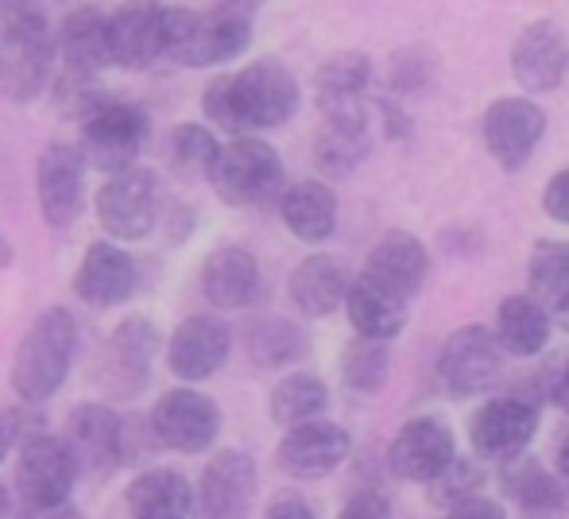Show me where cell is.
Here are the masks:
<instances>
[{"mask_svg":"<svg viewBox=\"0 0 569 519\" xmlns=\"http://www.w3.org/2000/svg\"><path fill=\"white\" fill-rule=\"evenodd\" d=\"M299 78L279 59H256L240 70H221L202 90V113L210 129L232 136H260L283 129L299 113Z\"/></svg>","mask_w":569,"mask_h":519,"instance_id":"1","label":"cell"},{"mask_svg":"<svg viewBox=\"0 0 569 519\" xmlns=\"http://www.w3.org/2000/svg\"><path fill=\"white\" fill-rule=\"evenodd\" d=\"M256 28L252 4L163 8V62L167 67H229L248 51Z\"/></svg>","mask_w":569,"mask_h":519,"instance_id":"2","label":"cell"},{"mask_svg":"<svg viewBox=\"0 0 569 519\" xmlns=\"http://www.w3.org/2000/svg\"><path fill=\"white\" fill-rule=\"evenodd\" d=\"M78 346H82V326L70 307H47L43 315H36V322L23 330L16 346L12 372H8L16 399L28 407L51 403L67 388Z\"/></svg>","mask_w":569,"mask_h":519,"instance_id":"3","label":"cell"},{"mask_svg":"<svg viewBox=\"0 0 569 519\" xmlns=\"http://www.w3.org/2000/svg\"><path fill=\"white\" fill-rule=\"evenodd\" d=\"M54 82V28L36 4L0 8V93L16 106L36 101Z\"/></svg>","mask_w":569,"mask_h":519,"instance_id":"4","label":"cell"},{"mask_svg":"<svg viewBox=\"0 0 569 519\" xmlns=\"http://www.w3.org/2000/svg\"><path fill=\"white\" fill-rule=\"evenodd\" d=\"M151 136V117L143 106L117 93H101L82 117V136L74 148L82 151L86 167L101 174H117L140 163L143 143Z\"/></svg>","mask_w":569,"mask_h":519,"instance_id":"5","label":"cell"},{"mask_svg":"<svg viewBox=\"0 0 569 519\" xmlns=\"http://www.w3.org/2000/svg\"><path fill=\"white\" fill-rule=\"evenodd\" d=\"M163 182L151 167H128V171L106 174L93 194V213L106 233V241L136 244L148 241L159 229V213H163Z\"/></svg>","mask_w":569,"mask_h":519,"instance_id":"6","label":"cell"},{"mask_svg":"<svg viewBox=\"0 0 569 519\" xmlns=\"http://www.w3.org/2000/svg\"><path fill=\"white\" fill-rule=\"evenodd\" d=\"M206 182L232 210L263 206L283 194V159L263 136H232L218 148Z\"/></svg>","mask_w":569,"mask_h":519,"instance_id":"7","label":"cell"},{"mask_svg":"<svg viewBox=\"0 0 569 519\" xmlns=\"http://www.w3.org/2000/svg\"><path fill=\"white\" fill-rule=\"evenodd\" d=\"M78 473L82 469L59 435L31 430L16 446V492L31 512H59L62 505H70Z\"/></svg>","mask_w":569,"mask_h":519,"instance_id":"8","label":"cell"},{"mask_svg":"<svg viewBox=\"0 0 569 519\" xmlns=\"http://www.w3.org/2000/svg\"><path fill=\"white\" fill-rule=\"evenodd\" d=\"M36 202L51 229H70L90 202V167L70 140L43 143L36 159Z\"/></svg>","mask_w":569,"mask_h":519,"instance_id":"9","label":"cell"},{"mask_svg":"<svg viewBox=\"0 0 569 519\" xmlns=\"http://www.w3.org/2000/svg\"><path fill=\"white\" fill-rule=\"evenodd\" d=\"M151 438L171 453H206L221 435V407L198 388H167L151 407Z\"/></svg>","mask_w":569,"mask_h":519,"instance_id":"10","label":"cell"},{"mask_svg":"<svg viewBox=\"0 0 569 519\" xmlns=\"http://www.w3.org/2000/svg\"><path fill=\"white\" fill-rule=\"evenodd\" d=\"M232 330L221 315H187L163 338V365L179 385L198 388L226 369Z\"/></svg>","mask_w":569,"mask_h":519,"instance_id":"11","label":"cell"},{"mask_svg":"<svg viewBox=\"0 0 569 519\" xmlns=\"http://www.w3.org/2000/svg\"><path fill=\"white\" fill-rule=\"evenodd\" d=\"M109 67H113V59H109V12L98 4L70 8L54 31V78L98 82Z\"/></svg>","mask_w":569,"mask_h":519,"instance_id":"12","label":"cell"},{"mask_svg":"<svg viewBox=\"0 0 569 519\" xmlns=\"http://www.w3.org/2000/svg\"><path fill=\"white\" fill-rule=\"evenodd\" d=\"M159 353H163V333H159V326L151 318H120L109 330L106 349H101V380H106V388L113 396H136L148 385Z\"/></svg>","mask_w":569,"mask_h":519,"instance_id":"13","label":"cell"},{"mask_svg":"<svg viewBox=\"0 0 569 519\" xmlns=\"http://www.w3.org/2000/svg\"><path fill=\"white\" fill-rule=\"evenodd\" d=\"M143 283V271L136 252L117 241H90L74 268V295L90 310H117L136 299Z\"/></svg>","mask_w":569,"mask_h":519,"instance_id":"14","label":"cell"},{"mask_svg":"<svg viewBox=\"0 0 569 519\" xmlns=\"http://www.w3.org/2000/svg\"><path fill=\"white\" fill-rule=\"evenodd\" d=\"M260 489L256 461L244 450H221L206 461L194 485V519H252V500Z\"/></svg>","mask_w":569,"mask_h":519,"instance_id":"15","label":"cell"},{"mask_svg":"<svg viewBox=\"0 0 569 519\" xmlns=\"http://www.w3.org/2000/svg\"><path fill=\"white\" fill-rule=\"evenodd\" d=\"M62 442L70 446L78 469L90 473H117L128 458V435H124V415L109 403H78L67 415V435Z\"/></svg>","mask_w":569,"mask_h":519,"instance_id":"16","label":"cell"},{"mask_svg":"<svg viewBox=\"0 0 569 519\" xmlns=\"http://www.w3.org/2000/svg\"><path fill=\"white\" fill-rule=\"evenodd\" d=\"M198 283H202L206 302L213 310H221V315L248 310L263 295V268L256 260V252L244 249V244H218L202 260Z\"/></svg>","mask_w":569,"mask_h":519,"instance_id":"17","label":"cell"},{"mask_svg":"<svg viewBox=\"0 0 569 519\" xmlns=\"http://www.w3.org/2000/svg\"><path fill=\"white\" fill-rule=\"evenodd\" d=\"M547 136V113L527 98H500L485 113V143L503 171H516L531 159Z\"/></svg>","mask_w":569,"mask_h":519,"instance_id":"18","label":"cell"},{"mask_svg":"<svg viewBox=\"0 0 569 519\" xmlns=\"http://www.w3.org/2000/svg\"><path fill=\"white\" fill-rule=\"evenodd\" d=\"M109 59L132 74L163 67V8L120 4L109 12Z\"/></svg>","mask_w":569,"mask_h":519,"instance_id":"19","label":"cell"},{"mask_svg":"<svg viewBox=\"0 0 569 519\" xmlns=\"http://www.w3.org/2000/svg\"><path fill=\"white\" fill-rule=\"evenodd\" d=\"M457 461L453 435L438 419H411L391 438L388 466L403 481H438Z\"/></svg>","mask_w":569,"mask_h":519,"instance_id":"20","label":"cell"},{"mask_svg":"<svg viewBox=\"0 0 569 519\" xmlns=\"http://www.w3.org/2000/svg\"><path fill=\"white\" fill-rule=\"evenodd\" d=\"M569 70V39L555 20H535L511 47V74L523 90L547 93L562 86Z\"/></svg>","mask_w":569,"mask_h":519,"instance_id":"21","label":"cell"},{"mask_svg":"<svg viewBox=\"0 0 569 519\" xmlns=\"http://www.w3.org/2000/svg\"><path fill=\"white\" fill-rule=\"evenodd\" d=\"M349 430L338 427V422H302V427H291L283 435L276 450V461L287 477H299V481H318V477L333 473L345 458H349Z\"/></svg>","mask_w":569,"mask_h":519,"instance_id":"22","label":"cell"},{"mask_svg":"<svg viewBox=\"0 0 569 519\" xmlns=\"http://www.w3.org/2000/svg\"><path fill=\"white\" fill-rule=\"evenodd\" d=\"M503 353L496 346L492 330L485 326H461L450 341H446L442 357H438V372H442V385L453 396H477L500 377Z\"/></svg>","mask_w":569,"mask_h":519,"instance_id":"23","label":"cell"},{"mask_svg":"<svg viewBox=\"0 0 569 519\" xmlns=\"http://www.w3.org/2000/svg\"><path fill=\"white\" fill-rule=\"evenodd\" d=\"M539 430V411L523 399H492L469 422V438L485 458H516Z\"/></svg>","mask_w":569,"mask_h":519,"instance_id":"24","label":"cell"},{"mask_svg":"<svg viewBox=\"0 0 569 519\" xmlns=\"http://www.w3.org/2000/svg\"><path fill=\"white\" fill-rule=\"evenodd\" d=\"M345 310H349L352 330L365 341H388L396 338L407 326V299L399 291H391L388 283L365 276L349 279V291H345Z\"/></svg>","mask_w":569,"mask_h":519,"instance_id":"25","label":"cell"},{"mask_svg":"<svg viewBox=\"0 0 569 519\" xmlns=\"http://www.w3.org/2000/svg\"><path fill=\"white\" fill-rule=\"evenodd\" d=\"M124 508L132 519H190L194 512V485L171 466L143 469L124 492Z\"/></svg>","mask_w":569,"mask_h":519,"instance_id":"26","label":"cell"},{"mask_svg":"<svg viewBox=\"0 0 569 519\" xmlns=\"http://www.w3.org/2000/svg\"><path fill=\"white\" fill-rule=\"evenodd\" d=\"M279 218H283V226L291 229L299 241L322 244V241H330L333 229H338V194L318 179L291 182V187H283V194H279Z\"/></svg>","mask_w":569,"mask_h":519,"instance_id":"27","label":"cell"},{"mask_svg":"<svg viewBox=\"0 0 569 519\" xmlns=\"http://www.w3.org/2000/svg\"><path fill=\"white\" fill-rule=\"evenodd\" d=\"M345 291H349V276H345L338 260L322 257V252L307 257L291 271V279H287V295H291L295 310L307 318L333 315L345 302Z\"/></svg>","mask_w":569,"mask_h":519,"instance_id":"28","label":"cell"},{"mask_svg":"<svg viewBox=\"0 0 569 519\" xmlns=\"http://www.w3.org/2000/svg\"><path fill=\"white\" fill-rule=\"evenodd\" d=\"M368 156V124L365 109H341V113H326L322 129L315 136V163L330 179L349 174L360 159Z\"/></svg>","mask_w":569,"mask_h":519,"instance_id":"29","label":"cell"},{"mask_svg":"<svg viewBox=\"0 0 569 519\" xmlns=\"http://www.w3.org/2000/svg\"><path fill=\"white\" fill-rule=\"evenodd\" d=\"M365 276L380 279L411 302V295H419L422 279H427V249L411 233H383L368 252Z\"/></svg>","mask_w":569,"mask_h":519,"instance_id":"30","label":"cell"},{"mask_svg":"<svg viewBox=\"0 0 569 519\" xmlns=\"http://www.w3.org/2000/svg\"><path fill=\"white\" fill-rule=\"evenodd\" d=\"M368 78H372V62L360 51H341L326 59L315 74V90L322 101V113H341V109H360V93H365Z\"/></svg>","mask_w":569,"mask_h":519,"instance_id":"31","label":"cell"},{"mask_svg":"<svg viewBox=\"0 0 569 519\" xmlns=\"http://www.w3.org/2000/svg\"><path fill=\"white\" fill-rule=\"evenodd\" d=\"M496 338H500L496 346H503L511 357H535L550 338V315L531 295H511L500 307Z\"/></svg>","mask_w":569,"mask_h":519,"instance_id":"32","label":"cell"},{"mask_svg":"<svg viewBox=\"0 0 569 519\" xmlns=\"http://www.w3.org/2000/svg\"><path fill=\"white\" fill-rule=\"evenodd\" d=\"M218 132L210 124H198V121H182L167 132L163 140V156H167V167H171L179 179H210L213 171V159H218Z\"/></svg>","mask_w":569,"mask_h":519,"instance_id":"33","label":"cell"},{"mask_svg":"<svg viewBox=\"0 0 569 519\" xmlns=\"http://www.w3.org/2000/svg\"><path fill=\"white\" fill-rule=\"evenodd\" d=\"M271 419L279 427H302V422H315L322 419V411L330 407V388L315 377V372H291L283 377L276 388H271Z\"/></svg>","mask_w":569,"mask_h":519,"instance_id":"34","label":"cell"},{"mask_svg":"<svg viewBox=\"0 0 569 519\" xmlns=\"http://www.w3.org/2000/svg\"><path fill=\"white\" fill-rule=\"evenodd\" d=\"M527 283H531V299L539 302L542 310L569 315V244L566 241L535 244Z\"/></svg>","mask_w":569,"mask_h":519,"instance_id":"35","label":"cell"},{"mask_svg":"<svg viewBox=\"0 0 569 519\" xmlns=\"http://www.w3.org/2000/svg\"><path fill=\"white\" fill-rule=\"evenodd\" d=\"M302 333L295 330L283 318H268V322H256L248 330V357L263 369H283L295 357H302Z\"/></svg>","mask_w":569,"mask_h":519,"instance_id":"36","label":"cell"},{"mask_svg":"<svg viewBox=\"0 0 569 519\" xmlns=\"http://www.w3.org/2000/svg\"><path fill=\"white\" fill-rule=\"evenodd\" d=\"M511 469H516V466H511ZM508 489L511 492H516V500H519V505H523V512L527 516H550V512H555V508H562V489H558V485L555 481H550V477L547 473H542V469L539 466H535V461H527V466H519L516 469V473H511L508 477Z\"/></svg>","mask_w":569,"mask_h":519,"instance_id":"37","label":"cell"},{"mask_svg":"<svg viewBox=\"0 0 569 519\" xmlns=\"http://www.w3.org/2000/svg\"><path fill=\"white\" fill-rule=\"evenodd\" d=\"M388 346L383 341H365L360 338L357 346H349V353L341 357V372H345V385L357 388V391H376L388 377Z\"/></svg>","mask_w":569,"mask_h":519,"instance_id":"38","label":"cell"},{"mask_svg":"<svg viewBox=\"0 0 569 519\" xmlns=\"http://www.w3.org/2000/svg\"><path fill=\"white\" fill-rule=\"evenodd\" d=\"M28 435H31L28 415L16 411V407H0V461H4L8 453H16V446Z\"/></svg>","mask_w":569,"mask_h":519,"instance_id":"39","label":"cell"},{"mask_svg":"<svg viewBox=\"0 0 569 519\" xmlns=\"http://www.w3.org/2000/svg\"><path fill=\"white\" fill-rule=\"evenodd\" d=\"M542 210H547L555 221L569 226V167L547 182V190H542Z\"/></svg>","mask_w":569,"mask_h":519,"instance_id":"40","label":"cell"},{"mask_svg":"<svg viewBox=\"0 0 569 519\" xmlns=\"http://www.w3.org/2000/svg\"><path fill=\"white\" fill-rule=\"evenodd\" d=\"M338 519H391V508L383 497H376V492H360V497H352L349 505H345V512Z\"/></svg>","mask_w":569,"mask_h":519,"instance_id":"41","label":"cell"},{"mask_svg":"<svg viewBox=\"0 0 569 519\" xmlns=\"http://www.w3.org/2000/svg\"><path fill=\"white\" fill-rule=\"evenodd\" d=\"M263 519H318V516L310 512V505L302 497H295V492H283V497L271 500L268 512H263Z\"/></svg>","mask_w":569,"mask_h":519,"instance_id":"42","label":"cell"},{"mask_svg":"<svg viewBox=\"0 0 569 519\" xmlns=\"http://www.w3.org/2000/svg\"><path fill=\"white\" fill-rule=\"evenodd\" d=\"M446 519H508V516H503V508L496 505V500L469 497V500H461V505H453V512Z\"/></svg>","mask_w":569,"mask_h":519,"instance_id":"43","label":"cell"},{"mask_svg":"<svg viewBox=\"0 0 569 519\" xmlns=\"http://www.w3.org/2000/svg\"><path fill=\"white\" fill-rule=\"evenodd\" d=\"M550 399H555V403L562 407V411L569 415V365H566L562 377L555 380V388H550Z\"/></svg>","mask_w":569,"mask_h":519,"instance_id":"44","label":"cell"},{"mask_svg":"<svg viewBox=\"0 0 569 519\" xmlns=\"http://www.w3.org/2000/svg\"><path fill=\"white\" fill-rule=\"evenodd\" d=\"M12 263H16V244H12V237L0 229V271L12 268Z\"/></svg>","mask_w":569,"mask_h":519,"instance_id":"45","label":"cell"},{"mask_svg":"<svg viewBox=\"0 0 569 519\" xmlns=\"http://www.w3.org/2000/svg\"><path fill=\"white\" fill-rule=\"evenodd\" d=\"M558 469H562V473L569 477V435H566V442L558 446Z\"/></svg>","mask_w":569,"mask_h":519,"instance_id":"46","label":"cell"},{"mask_svg":"<svg viewBox=\"0 0 569 519\" xmlns=\"http://www.w3.org/2000/svg\"><path fill=\"white\" fill-rule=\"evenodd\" d=\"M8 505H12V497H8V489H4V485H0V519L8 516Z\"/></svg>","mask_w":569,"mask_h":519,"instance_id":"47","label":"cell"}]
</instances>
